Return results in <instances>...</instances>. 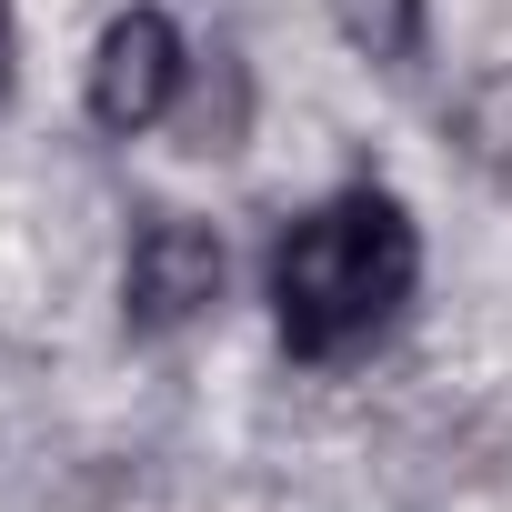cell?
Returning a JSON list of instances; mask_svg holds the SVG:
<instances>
[{
    "label": "cell",
    "instance_id": "1",
    "mask_svg": "<svg viewBox=\"0 0 512 512\" xmlns=\"http://www.w3.org/2000/svg\"><path fill=\"white\" fill-rule=\"evenodd\" d=\"M262 282H272V322H282L292 362H352L422 292V221L392 191L352 181V191H332V201L282 221Z\"/></svg>",
    "mask_w": 512,
    "mask_h": 512
},
{
    "label": "cell",
    "instance_id": "2",
    "mask_svg": "<svg viewBox=\"0 0 512 512\" xmlns=\"http://www.w3.org/2000/svg\"><path fill=\"white\" fill-rule=\"evenodd\" d=\"M221 282H231L221 241H211L201 221H181V211H151V221L131 231V262H121V332H131V342H161V332L201 322V312L221 302Z\"/></svg>",
    "mask_w": 512,
    "mask_h": 512
},
{
    "label": "cell",
    "instance_id": "3",
    "mask_svg": "<svg viewBox=\"0 0 512 512\" xmlns=\"http://www.w3.org/2000/svg\"><path fill=\"white\" fill-rule=\"evenodd\" d=\"M181 71H191V51H181V31H171V11H121L111 31H101V51H91V121L111 131V141H131V131H151L171 101H181Z\"/></svg>",
    "mask_w": 512,
    "mask_h": 512
},
{
    "label": "cell",
    "instance_id": "4",
    "mask_svg": "<svg viewBox=\"0 0 512 512\" xmlns=\"http://www.w3.org/2000/svg\"><path fill=\"white\" fill-rule=\"evenodd\" d=\"M332 21H342V41H352L362 61H382V71H402V61L422 51V0H332Z\"/></svg>",
    "mask_w": 512,
    "mask_h": 512
},
{
    "label": "cell",
    "instance_id": "5",
    "mask_svg": "<svg viewBox=\"0 0 512 512\" xmlns=\"http://www.w3.org/2000/svg\"><path fill=\"white\" fill-rule=\"evenodd\" d=\"M452 131H462V151H472L482 171H502V181H512V71H502V81H482V91H462Z\"/></svg>",
    "mask_w": 512,
    "mask_h": 512
},
{
    "label": "cell",
    "instance_id": "6",
    "mask_svg": "<svg viewBox=\"0 0 512 512\" xmlns=\"http://www.w3.org/2000/svg\"><path fill=\"white\" fill-rule=\"evenodd\" d=\"M11 51H21V41H11V0H0V101H11V71H21Z\"/></svg>",
    "mask_w": 512,
    "mask_h": 512
}]
</instances>
